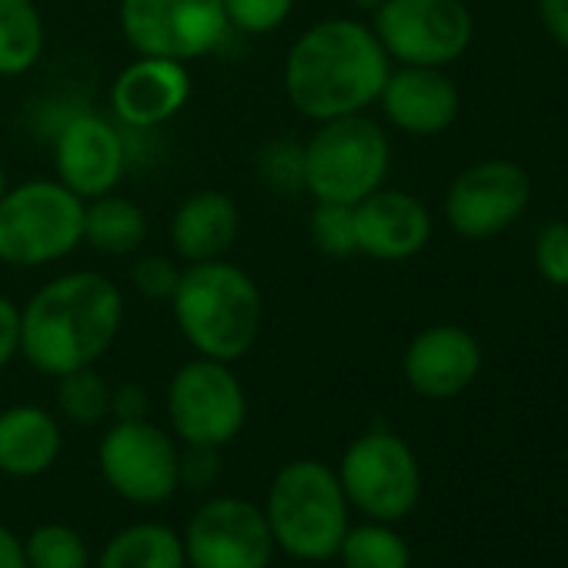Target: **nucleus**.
Wrapping results in <instances>:
<instances>
[{
    "label": "nucleus",
    "mask_w": 568,
    "mask_h": 568,
    "mask_svg": "<svg viewBox=\"0 0 568 568\" xmlns=\"http://www.w3.org/2000/svg\"><path fill=\"white\" fill-rule=\"evenodd\" d=\"M378 104L385 118L412 138L445 134L462 114V94L442 68L392 71L378 94Z\"/></svg>",
    "instance_id": "18"
},
{
    "label": "nucleus",
    "mask_w": 568,
    "mask_h": 568,
    "mask_svg": "<svg viewBox=\"0 0 568 568\" xmlns=\"http://www.w3.org/2000/svg\"><path fill=\"white\" fill-rule=\"evenodd\" d=\"M298 0H224L227 28L247 38H264L284 28Z\"/></svg>",
    "instance_id": "28"
},
{
    "label": "nucleus",
    "mask_w": 568,
    "mask_h": 568,
    "mask_svg": "<svg viewBox=\"0 0 568 568\" xmlns=\"http://www.w3.org/2000/svg\"><path fill=\"white\" fill-rule=\"evenodd\" d=\"M101 478L131 505H164L181 488V448L148 418L111 422L98 445Z\"/></svg>",
    "instance_id": "11"
},
{
    "label": "nucleus",
    "mask_w": 568,
    "mask_h": 568,
    "mask_svg": "<svg viewBox=\"0 0 568 568\" xmlns=\"http://www.w3.org/2000/svg\"><path fill=\"white\" fill-rule=\"evenodd\" d=\"M535 271L551 288H568V221H551L538 231Z\"/></svg>",
    "instance_id": "31"
},
{
    "label": "nucleus",
    "mask_w": 568,
    "mask_h": 568,
    "mask_svg": "<svg viewBox=\"0 0 568 568\" xmlns=\"http://www.w3.org/2000/svg\"><path fill=\"white\" fill-rule=\"evenodd\" d=\"M392 74L375 31L352 18H328L298 34L284 54L281 84L288 104L322 124L348 114H365Z\"/></svg>",
    "instance_id": "2"
},
{
    "label": "nucleus",
    "mask_w": 568,
    "mask_h": 568,
    "mask_svg": "<svg viewBox=\"0 0 568 568\" xmlns=\"http://www.w3.org/2000/svg\"><path fill=\"white\" fill-rule=\"evenodd\" d=\"M355 8H362V11H375V8H382L385 0H352Z\"/></svg>",
    "instance_id": "37"
},
{
    "label": "nucleus",
    "mask_w": 568,
    "mask_h": 568,
    "mask_svg": "<svg viewBox=\"0 0 568 568\" xmlns=\"http://www.w3.org/2000/svg\"><path fill=\"white\" fill-rule=\"evenodd\" d=\"M335 471L348 505L368 515L372 521H398L418 505V458L408 442L388 428H372L358 435L345 448Z\"/></svg>",
    "instance_id": "8"
},
{
    "label": "nucleus",
    "mask_w": 568,
    "mask_h": 568,
    "mask_svg": "<svg viewBox=\"0 0 568 568\" xmlns=\"http://www.w3.org/2000/svg\"><path fill=\"white\" fill-rule=\"evenodd\" d=\"M168 305L194 355L227 365L241 362L257 345L264 325L257 281L227 257L184 264L178 292Z\"/></svg>",
    "instance_id": "3"
},
{
    "label": "nucleus",
    "mask_w": 568,
    "mask_h": 568,
    "mask_svg": "<svg viewBox=\"0 0 568 568\" xmlns=\"http://www.w3.org/2000/svg\"><path fill=\"white\" fill-rule=\"evenodd\" d=\"M98 568H187L181 531L161 521H134L104 541Z\"/></svg>",
    "instance_id": "22"
},
{
    "label": "nucleus",
    "mask_w": 568,
    "mask_h": 568,
    "mask_svg": "<svg viewBox=\"0 0 568 568\" xmlns=\"http://www.w3.org/2000/svg\"><path fill=\"white\" fill-rule=\"evenodd\" d=\"M168 422L181 445L224 448L244 432L247 392L227 362L194 355L171 375Z\"/></svg>",
    "instance_id": "7"
},
{
    "label": "nucleus",
    "mask_w": 568,
    "mask_h": 568,
    "mask_svg": "<svg viewBox=\"0 0 568 568\" xmlns=\"http://www.w3.org/2000/svg\"><path fill=\"white\" fill-rule=\"evenodd\" d=\"M531 201V178L515 161H478L445 194V221L465 241H485L511 227Z\"/></svg>",
    "instance_id": "14"
},
{
    "label": "nucleus",
    "mask_w": 568,
    "mask_h": 568,
    "mask_svg": "<svg viewBox=\"0 0 568 568\" xmlns=\"http://www.w3.org/2000/svg\"><path fill=\"white\" fill-rule=\"evenodd\" d=\"M181 541L187 568H271L277 551L261 505L237 495L201 501L191 511Z\"/></svg>",
    "instance_id": "12"
},
{
    "label": "nucleus",
    "mask_w": 568,
    "mask_h": 568,
    "mask_svg": "<svg viewBox=\"0 0 568 568\" xmlns=\"http://www.w3.org/2000/svg\"><path fill=\"white\" fill-rule=\"evenodd\" d=\"M0 568H28L24 538H18L8 525H0Z\"/></svg>",
    "instance_id": "36"
},
{
    "label": "nucleus",
    "mask_w": 568,
    "mask_h": 568,
    "mask_svg": "<svg viewBox=\"0 0 568 568\" xmlns=\"http://www.w3.org/2000/svg\"><path fill=\"white\" fill-rule=\"evenodd\" d=\"M54 178L81 201L118 191L128 174L131 151L114 118L78 108L54 131Z\"/></svg>",
    "instance_id": "13"
},
{
    "label": "nucleus",
    "mask_w": 568,
    "mask_h": 568,
    "mask_svg": "<svg viewBox=\"0 0 568 568\" xmlns=\"http://www.w3.org/2000/svg\"><path fill=\"white\" fill-rule=\"evenodd\" d=\"M194 81L187 64L138 54L111 84V118L128 131H154L174 121L191 101Z\"/></svg>",
    "instance_id": "15"
},
{
    "label": "nucleus",
    "mask_w": 568,
    "mask_h": 568,
    "mask_svg": "<svg viewBox=\"0 0 568 568\" xmlns=\"http://www.w3.org/2000/svg\"><path fill=\"white\" fill-rule=\"evenodd\" d=\"M64 448V432L54 412L41 405H11L0 412V471L8 478L48 475Z\"/></svg>",
    "instance_id": "20"
},
{
    "label": "nucleus",
    "mask_w": 568,
    "mask_h": 568,
    "mask_svg": "<svg viewBox=\"0 0 568 568\" xmlns=\"http://www.w3.org/2000/svg\"><path fill=\"white\" fill-rule=\"evenodd\" d=\"M58 412L71 425L94 428L111 418V382L91 365L58 378Z\"/></svg>",
    "instance_id": "25"
},
{
    "label": "nucleus",
    "mask_w": 568,
    "mask_h": 568,
    "mask_svg": "<svg viewBox=\"0 0 568 568\" xmlns=\"http://www.w3.org/2000/svg\"><path fill=\"white\" fill-rule=\"evenodd\" d=\"M28 568H88L91 548L88 538L64 521H44L24 538Z\"/></svg>",
    "instance_id": "26"
},
{
    "label": "nucleus",
    "mask_w": 568,
    "mask_h": 568,
    "mask_svg": "<svg viewBox=\"0 0 568 568\" xmlns=\"http://www.w3.org/2000/svg\"><path fill=\"white\" fill-rule=\"evenodd\" d=\"M388 168L392 144L368 114L322 121L305 144V191L315 201L355 207L385 187Z\"/></svg>",
    "instance_id": "6"
},
{
    "label": "nucleus",
    "mask_w": 568,
    "mask_h": 568,
    "mask_svg": "<svg viewBox=\"0 0 568 568\" xmlns=\"http://www.w3.org/2000/svg\"><path fill=\"white\" fill-rule=\"evenodd\" d=\"M335 558L342 568H412L408 541L388 521L348 525Z\"/></svg>",
    "instance_id": "24"
},
{
    "label": "nucleus",
    "mask_w": 568,
    "mask_h": 568,
    "mask_svg": "<svg viewBox=\"0 0 568 568\" xmlns=\"http://www.w3.org/2000/svg\"><path fill=\"white\" fill-rule=\"evenodd\" d=\"M48 31L34 0H0V78H24L44 58Z\"/></svg>",
    "instance_id": "23"
},
{
    "label": "nucleus",
    "mask_w": 568,
    "mask_h": 568,
    "mask_svg": "<svg viewBox=\"0 0 568 568\" xmlns=\"http://www.w3.org/2000/svg\"><path fill=\"white\" fill-rule=\"evenodd\" d=\"M118 24L134 54L201 61L227 38L224 0H121Z\"/></svg>",
    "instance_id": "10"
},
{
    "label": "nucleus",
    "mask_w": 568,
    "mask_h": 568,
    "mask_svg": "<svg viewBox=\"0 0 568 568\" xmlns=\"http://www.w3.org/2000/svg\"><path fill=\"white\" fill-rule=\"evenodd\" d=\"M148 241V214L128 194H101L84 201V244L98 254L124 257Z\"/></svg>",
    "instance_id": "21"
},
{
    "label": "nucleus",
    "mask_w": 568,
    "mask_h": 568,
    "mask_svg": "<svg viewBox=\"0 0 568 568\" xmlns=\"http://www.w3.org/2000/svg\"><path fill=\"white\" fill-rule=\"evenodd\" d=\"M257 174L267 187H274L281 194L305 191V144L271 141L257 158Z\"/></svg>",
    "instance_id": "29"
},
{
    "label": "nucleus",
    "mask_w": 568,
    "mask_h": 568,
    "mask_svg": "<svg viewBox=\"0 0 568 568\" xmlns=\"http://www.w3.org/2000/svg\"><path fill=\"white\" fill-rule=\"evenodd\" d=\"M4 191H8V174H4V164H0V197H4Z\"/></svg>",
    "instance_id": "38"
},
{
    "label": "nucleus",
    "mask_w": 568,
    "mask_h": 568,
    "mask_svg": "<svg viewBox=\"0 0 568 568\" xmlns=\"http://www.w3.org/2000/svg\"><path fill=\"white\" fill-rule=\"evenodd\" d=\"M274 548L295 561L322 565L338 555L348 531V498L338 471L322 458H295L281 465L261 505Z\"/></svg>",
    "instance_id": "4"
},
{
    "label": "nucleus",
    "mask_w": 568,
    "mask_h": 568,
    "mask_svg": "<svg viewBox=\"0 0 568 568\" xmlns=\"http://www.w3.org/2000/svg\"><path fill=\"white\" fill-rule=\"evenodd\" d=\"M21 355V305L0 295V372Z\"/></svg>",
    "instance_id": "33"
},
{
    "label": "nucleus",
    "mask_w": 568,
    "mask_h": 568,
    "mask_svg": "<svg viewBox=\"0 0 568 568\" xmlns=\"http://www.w3.org/2000/svg\"><path fill=\"white\" fill-rule=\"evenodd\" d=\"M355 231L358 254L395 264L425 251L432 241V214L415 194L378 187L355 204Z\"/></svg>",
    "instance_id": "17"
},
{
    "label": "nucleus",
    "mask_w": 568,
    "mask_h": 568,
    "mask_svg": "<svg viewBox=\"0 0 568 568\" xmlns=\"http://www.w3.org/2000/svg\"><path fill=\"white\" fill-rule=\"evenodd\" d=\"M221 471V448H204V445H184L181 452V485L204 491L217 481Z\"/></svg>",
    "instance_id": "32"
},
{
    "label": "nucleus",
    "mask_w": 568,
    "mask_h": 568,
    "mask_svg": "<svg viewBox=\"0 0 568 568\" xmlns=\"http://www.w3.org/2000/svg\"><path fill=\"white\" fill-rule=\"evenodd\" d=\"M538 21L545 34L568 51V0H538Z\"/></svg>",
    "instance_id": "35"
},
{
    "label": "nucleus",
    "mask_w": 568,
    "mask_h": 568,
    "mask_svg": "<svg viewBox=\"0 0 568 568\" xmlns=\"http://www.w3.org/2000/svg\"><path fill=\"white\" fill-rule=\"evenodd\" d=\"M124 328V292L101 271H68L21 305V358L61 378L98 365Z\"/></svg>",
    "instance_id": "1"
},
{
    "label": "nucleus",
    "mask_w": 568,
    "mask_h": 568,
    "mask_svg": "<svg viewBox=\"0 0 568 568\" xmlns=\"http://www.w3.org/2000/svg\"><path fill=\"white\" fill-rule=\"evenodd\" d=\"M181 264L164 254H144L131 267V284L144 302H171L181 281Z\"/></svg>",
    "instance_id": "30"
},
{
    "label": "nucleus",
    "mask_w": 568,
    "mask_h": 568,
    "mask_svg": "<svg viewBox=\"0 0 568 568\" xmlns=\"http://www.w3.org/2000/svg\"><path fill=\"white\" fill-rule=\"evenodd\" d=\"M405 382L415 395L432 402L458 398L481 372V345L458 325H432L418 332L402 358Z\"/></svg>",
    "instance_id": "16"
},
{
    "label": "nucleus",
    "mask_w": 568,
    "mask_h": 568,
    "mask_svg": "<svg viewBox=\"0 0 568 568\" xmlns=\"http://www.w3.org/2000/svg\"><path fill=\"white\" fill-rule=\"evenodd\" d=\"M151 412V398H148V388L144 385H118L111 388V415L114 422H134V418H148Z\"/></svg>",
    "instance_id": "34"
},
{
    "label": "nucleus",
    "mask_w": 568,
    "mask_h": 568,
    "mask_svg": "<svg viewBox=\"0 0 568 568\" xmlns=\"http://www.w3.org/2000/svg\"><path fill=\"white\" fill-rule=\"evenodd\" d=\"M241 234V207L231 194L204 187L187 194L171 217V247L184 264L224 257Z\"/></svg>",
    "instance_id": "19"
},
{
    "label": "nucleus",
    "mask_w": 568,
    "mask_h": 568,
    "mask_svg": "<svg viewBox=\"0 0 568 568\" xmlns=\"http://www.w3.org/2000/svg\"><path fill=\"white\" fill-rule=\"evenodd\" d=\"M84 244V201L58 178L8 184L0 197V264L48 267Z\"/></svg>",
    "instance_id": "5"
},
{
    "label": "nucleus",
    "mask_w": 568,
    "mask_h": 568,
    "mask_svg": "<svg viewBox=\"0 0 568 568\" xmlns=\"http://www.w3.org/2000/svg\"><path fill=\"white\" fill-rule=\"evenodd\" d=\"M372 31L402 68H448L471 48L475 18L465 0H385Z\"/></svg>",
    "instance_id": "9"
},
{
    "label": "nucleus",
    "mask_w": 568,
    "mask_h": 568,
    "mask_svg": "<svg viewBox=\"0 0 568 568\" xmlns=\"http://www.w3.org/2000/svg\"><path fill=\"white\" fill-rule=\"evenodd\" d=\"M308 234L315 247L328 257H352L358 254V231H355V207L352 204H332L315 201Z\"/></svg>",
    "instance_id": "27"
}]
</instances>
